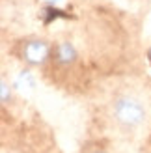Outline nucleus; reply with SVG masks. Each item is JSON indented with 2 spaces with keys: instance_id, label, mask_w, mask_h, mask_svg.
Returning a JSON list of instances; mask_svg holds the SVG:
<instances>
[{
  "instance_id": "nucleus-2",
  "label": "nucleus",
  "mask_w": 151,
  "mask_h": 153,
  "mask_svg": "<svg viewBox=\"0 0 151 153\" xmlns=\"http://www.w3.org/2000/svg\"><path fill=\"white\" fill-rule=\"evenodd\" d=\"M50 54V45L43 39H30L22 45L21 56L28 65H41L47 62Z\"/></svg>"
},
{
  "instance_id": "nucleus-4",
  "label": "nucleus",
  "mask_w": 151,
  "mask_h": 153,
  "mask_svg": "<svg viewBox=\"0 0 151 153\" xmlns=\"http://www.w3.org/2000/svg\"><path fill=\"white\" fill-rule=\"evenodd\" d=\"M7 101H10V88H7L6 80H2V103L7 105Z\"/></svg>"
},
{
  "instance_id": "nucleus-1",
  "label": "nucleus",
  "mask_w": 151,
  "mask_h": 153,
  "mask_svg": "<svg viewBox=\"0 0 151 153\" xmlns=\"http://www.w3.org/2000/svg\"><path fill=\"white\" fill-rule=\"evenodd\" d=\"M112 114H114L116 123L125 129H134L144 121L146 108L140 99L131 95H119L112 103Z\"/></svg>"
},
{
  "instance_id": "nucleus-5",
  "label": "nucleus",
  "mask_w": 151,
  "mask_h": 153,
  "mask_svg": "<svg viewBox=\"0 0 151 153\" xmlns=\"http://www.w3.org/2000/svg\"><path fill=\"white\" fill-rule=\"evenodd\" d=\"M92 153H104L103 149H95V151H92Z\"/></svg>"
},
{
  "instance_id": "nucleus-3",
  "label": "nucleus",
  "mask_w": 151,
  "mask_h": 153,
  "mask_svg": "<svg viewBox=\"0 0 151 153\" xmlns=\"http://www.w3.org/2000/svg\"><path fill=\"white\" fill-rule=\"evenodd\" d=\"M52 58L56 60V64L60 65H69L75 62V58H77V51L71 43H60L54 47L52 51Z\"/></svg>"
}]
</instances>
